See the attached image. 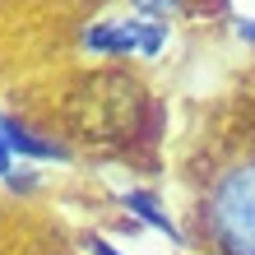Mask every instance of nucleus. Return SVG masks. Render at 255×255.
Here are the masks:
<instances>
[{
    "label": "nucleus",
    "instance_id": "nucleus-1",
    "mask_svg": "<svg viewBox=\"0 0 255 255\" xmlns=\"http://www.w3.org/2000/svg\"><path fill=\"white\" fill-rule=\"evenodd\" d=\"M195 223L209 255H255V153L214 172Z\"/></svg>",
    "mask_w": 255,
    "mask_h": 255
},
{
    "label": "nucleus",
    "instance_id": "nucleus-2",
    "mask_svg": "<svg viewBox=\"0 0 255 255\" xmlns=\"http://www.w3.org/2000/svg\"><path fill=\"white\" fill-rule=\"evenodd\" d=\"M84 47L98 56H158L167 47V23L158 19H102L84 33Z\"/></svg>",
    "mask_w": 255,
    "mask_h": 255
},
{
    "label": "nucleus",
    "instance_id": "nucleus-3",
    "mask_svg": "<svg viewBox=\"0 0 255 255\" xmlns=\"http://www.w3.org/2000/svg\"><path fill=\"white\" fill-rule=\"evenodd\" d=\"M0 139L14 158H28V162H65L70 148L56 144V139H42L37 130H28L23 121H14V116H0Z\"/></svg>",
    "mask_w": 255,
    "mask_h": 255
},
{
    "label": "nucleus",
    "instance_id": "nucleus-4",
    "mask_svg": "<svg viewBox=\"0 0 255 255\" xmlns=\"http://www.w3.org/2000/svg\"><path fill=\"white\" fill-rule=\"evenodd\" d=\"M121 204H126V209H130V214L139 218V223H148L153 232L172 237V242H181V228L172 223V214H167V209H162V204H158L148 190H121Z\"/></svg>",
    "mask_w": 255,
    "mask_h": 255
},
{
    "label": "nucleus",
    "instance_id": "nucleus-5",
    "mask_svg": "<svg viewBox=\"0 0 255 255\" xmlns=\"http://www.w3.org/2000/svg\"><path fill=\"white\" fill-rule=\"evenodd\" d=\"M130 5L139 9L144 19H167V14H176V9L186 5V0H130Z\"/></svg>",
    "mask_w": 255,
    "mask_h": 255
},
{
    "label": "nucleus",
    "instance_id": "nucleus-6",
    "mask_svg": "<svg viewBox=\"0 0 255 255\" xmlns=\"http://www.w3.org/2000/svg\"><path fill=\"white\" fill-rule=\"evenodd\" d=\"M0 176H5V181H14V153L5 148V139H0Z\"/></svg>",
    "mask_w": 255,
    "mask_h": 255
},
{
    "label": "nucleus",
    "instance_id": "nucleus-7",
    "mask_svg": "<svg viewBox=\"0 0 255 255\" xmlns=\"http://www.w3.org/2000/svg\"><path fill=\"white\" fill-rule=\"evenodd\" d=\"M88 251H93V255H126V251H116L112 242H102V237H93V242H88Z\"/></svg>",
    "mask_w": 255,
    "mask_h": 255
},
{
    "label": "nucleus",
    "instance_id": "nucleus-8",
    "mask_svg": "<svg viewBox=\"0 0 255 255\" xmlns=\"http://www.w3.org/2000/svg\"><path fill=\"white\" fill-rule=\"evenodd\" d=\"M237 33H242L246 42H255V19H237Z\"/></svg>",
    "mask_w": 255,
    "mask_h": 255
}]
</instances>
